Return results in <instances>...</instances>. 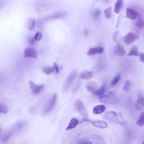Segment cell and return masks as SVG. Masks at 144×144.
I'll list each match as a JSON object with an SVG mask.
<instances>
[{"instance_id": "cell-1", "label": "cell", "mask_w": 144, "mask_h": 144, "mask_svg": "<svg viewBox=\"0 0 144 144\" xmlns=\"http://www.w3.org/2000/svg\"><path fill=\"white\" fill-rule=\"evenodd\" d=\"M99 99L101 103L109 104H115L119 101L118 97L112 92L99 97Z\"/></svg>"}, {"instance_id": "cell-2", "label": "cell", "mask_w": 144, "mask_h": 144, "mask_svg": "<svg viewBox=\"0 0 144 144\" xmlns=\"http://www.w3.org/2000/svg\"><path fill=\"white\" fill-rule=\"evenodd\" d=\"M57 95L54 93L47 102L43 108L42 112L43 114H46L50 112L54 107L56 102Z\"/></svg>"}, {"instance_id": "cell-3", "label": "cell", "mask_w": 144, "mask_h": 144, "mask_svg": "<svg viewBox=\"0 0 144 144\" xmlns=\"http://www.w3.org/2000/svg\"><path fill=\"white\" fill-rule=\"evenodd\" d=\"M74 107L76 110L85 118L88 117V113L84 103L80 100L77 99L74 103Z\"/></svg>"}, {"instance_id": "cell-4", "label": "cell", "mask_w": 144, "mask_h": 144, "mask_svg": "<svg viewBox=\"0 0 144 144\" xmlns=\"http://www.w3.org/2000/svg\"><path fill=\"white\" fill-rule=\"evenodd\" d=\"M121 113L115 111H109L106 112L103 116V118L110 121H115L119 123L120 119Z\"/></svg>"}, {"instance_id": "cell-5", "label": "cell", "mask_w": 144, "mask_h": 144, "mask_svg": "<svg viewBox=\"0 0 144 144\" xmlns=\"http://www.w3.org/2000/svg\"><path fill=\"white\" fill-rule=\"evenodd\" d=\"M77 75V71L74 70L72 71L68 75L63 86V90L65 91L69 88Z\"/></svg>"}, {"instance_id": "cell-6", "label": "cell", "mask_w": 144, "mask_h": 144, "mask_svg": "<svg viewBox=\"0 0 144 144\" xmlns=\"http://www.w3.org/2000/svg\"><path fill=\"white\" fill-rule=\"evenodd\" d=\"M139 37V36L137 34L130 32L124 37V42L126 45H129L138 40Z\"/></svg>"}, {"instance_id": "cell-7", "label": "cell", "mask_w": 144, "mask_h": 144, "mask_svg": "<svg viewBox=\"0 0 144 144\" xmlns=\"http://www.w3.org/2000/svg\"><path fill=\"white\" fill-rule=\"evenodd\" d=\"M85 122H89L94 126L101 128H107L108 126L107 123L104 121H92L86 118L83 119L81 121L80 124Z\"/></svg>"}, {"instance_id": "cell-8", "label": "cell", "mask_w": 144, "mask_h": 144, "mask_svg": "<svg viewBox=\"0 0 144 144\" xmlns=\"http://www.w3.org/2000/svg\"><path fill=\"white\" fill-rule=\"evenodd\" d=\"M86 88L88 92L92 93L96 95L99 88V86L97 83L93 81H90L86 83Z\"/></svg>"}, {"instance_id": "cell-9", "label": "cell", "mask_w": 144, "mask_h": 144, "mask_svg": "<svg viewBox=\"0 0 144 144\" xmlns=\"http://www.w3.org/2000/svg\"><path fill=\"white\" fill-rule=\"evenodd\" d=\"M25 58L32 57L37 59V52L35 49L30 47L26 48L24 52Z\"/></svg>"}, {"instance_id": "cell-10", "label": "cell", "mask_w": 144, "mask_h": 144, "mask_svg": "<svg viewBox=\"0 0 144 144\" xmlns=\"http://www.w3.org/2000/svg\"><path fill=\"white\" fill-rule=\"evenodd\" d=\"M29 83L32 92L34 94H37L39 93L44 88L43 85H36L32 81H30Z\"/></svg>"}, {"instance_id": "cell-11", "label": "cell", "mask_w": 144, "mask_h": 144, "mask_svg": "<svg viewBox=\"0 0 144 144\" xmlns=\"http://www.w3.org/2000/svg\"><path fill=\"white\" fill-rule=\"evenodd\" d=\"M144 98L139 94V95L138 99L135 103L136 109L137 110L139 111L143 110L144 109Z\"/></svg>"}, {"instance_id": "cell-12", "label": "cell", "mask_w": 144, "mask_h": 144, "mask_svg": "<svg viewBox=\"0 0 144 144\" xmlns=\"http://www.w3.org/2000/svg\"><path fill=\"white\" fill-rule=\"evenodd\" d=\"M104 51V48L102 47L91 48L87 53V55L91 56L94 54L102 53Z\"/></svg>"}, {"instance_id": "cell-13", "label": "cell", "mask_w": 144, "mask_h": 144, "mask_svg": "<svg viewBox=\"0 0 144 144\" xmlns=\"http://www.w3.org/2000/svg\"><path fill=\"white\" fill-rule=\"evenodd\" d=\"M115 52L119 56L122 57L125 55L126 52L123 45L120 44H118L115 47Z\"/></svg>"}, {"instance_id": "cell-14", "label": "cell", "mask_w": 144, "mask_h": 144, "mask_svg": "<svg viewBox=\"0 0 144 144\" xmlns=\"http://www.w3.org/2000/svg\"><path fill=\"white\" fill-rule=\"evenodd\" d=\"M93 74L91 71L85 70L79 75V77L82 80H88L92 78Z\"/></svg>"}, {"instance_id": "cell-15", "label": "cell", "mask_w": 144, "mask_h": 144, "mask_svg": "<svg viewBox=\"0 0 144 144\" xmlns=\"http://www.w3.org/2000/svg\"><path fill=\"white\" fill-rule=\"evenodd\" d=\"M138 13L136 11L130 8H127L126 10V14L127 18L134 20L138 16Z\"/></svg>"}, {"instance_id": "cell-16", "label": "cell", "mask_w": 144, "mask_h": 144, "mask_svg": "<svg viewBox=\"0 0 144 144\" xmlns=\"http://www.w3.org/2000/svg\"><path fill=\"white\" fill-rule=\"evenodd\" d=\"M106 108L103 105H98L95 107L93 109V112L95 114H99L103 113Z\"/></svg>"}, {"instance_id": "cell-17", "label": "cell", "mask_w": 144, "mask_h": 144, "mask_svg": "<svg viewBox=\"0 0 144 144\" xmlns=\"http://www.w3.org/2000/svg\"><path fill=\"white\" fill-rule=\"evenodd\" d=\"M79 123L78 120L74 118H72L70 120L69 125L66 128V130L73 129L76 127Z\"/></svg>"}, {"instance_id": "cell-18", "label": "cell", "mask_w": 144, "mask_h": 144, "mask_svg": "<svg viewBox=\"0 0 144 144\" xmlns=\"http://www.w3.org/2000/svg\"><path fill=\"white\" fill-rule=\"evenodd\" d=\"M123 0H117L114 6V12L116 14L119 13L123 6Z\"/></svg>"}, {"instance_id": "cell-19", "label": "cell", "mask_w": 144, "mask_h": 144, "mask_svg": "<svg viewBox=\"0 0 144 144\" xmlns=\"http://www.w3.org/2000/svg\"><path fill=\"white\" fill-rule=\"evenodd\" d=\"M139 54L138 48L137 47L134 46L131 49L127 56H139Z\"/></svg>"}, {"instance_id": "cell-20", "label": "cell", "mask_w": 144, "mask_h": 144, "mask_svg": "<svg viewBox=\"0 0 144 144\" xmlns=\"http://www.w3.org/2000/svg\"><path fill=\"white\" fill-rule=\"evenodd\" d=\"M112 6H110L104 10V12L106 18L109 19L112 17Z\"/></svg>"}, {"instance_id": "cell-21", "label": "cell", "mask_w": 144, "mask_h": 144, "mask_svg": "<svg viewBox=\"0 0 144 144\" xmlns=\"http://www.w3.org/2000/svg\"><path fill=\"white\" fill-rule=\"evenodd\" d=\"M54 69V67L51 66H47L43 68V71L44 73L48 75L53 72Z\"/></svg>"}, {"instance_id": "cell-22", "label": "cell", "mask_w": 144, "mask_h": 144, "mask_svg": "<svg viewBox=\"0 0 144 144\" xmlns=\"http://www.w3.org/2000/svg\"><path fill=\"white\" fill-rule=\"evenodd\" d=\"M36 23L35 20L32 19H30L27 23V29L29 31H32L35 27Z\"/></svg>"}, {"instance_id": "cell-23", "label": "cell", "mask_w": 144, "mask_h": 144, "mask_svg": "<svg viewBox=\"0 0 144 144\" xmlns=\"http://www.w3.org/2000/svg\"><path fill=\"white\" fill-rule=\"evenodd\" d=\"M142 112L139 118L136 123V124L139 126H142L144 124V113Z\"/></svg>"}, {"instance_id": "cell-24", "label": "cell", "mask_w": 144, "mask_h": 144, "mask_svg": "<svg viewBox=\"0 0 144 144\" xmlns=\"http://www.w3.org/2000/svg\"><path fill=\"white\" fill-rule=\"evenodd\" d=\"M9 108L7 105L0 102V113L6 114L8 112Z\"/></svg>"}, {"instance_id": "cell-25", "label": "cell", "mask_w": 144, "mask_h": 144, "mask_svg": "<svg viewBox=\"0 0 144 144\" xmlns=\"http://www.w3.org/2000/svg\"><path fill=\"white\" fill-rule=\"evenodd\" d=\"M13 134V132H7L3 136L2 138L3 141L4 142H7L8 141Z\"/></svg>"}, {"instance_id": "cell-26", "label": "cell", "mask_w": 144, "mask_h": 144, "mask_svg": "<svg viewBox=\"0 0 144 144\" xmlns=\"http://www.w3.org/2000/svg\"><path fill=\"white\" fill-rule=\"evenodd\" d=\"M120 76L119 75H117L115 76L111 82V85L113 86L116 85L119 81L120 79Z\"/></svg>"}, {"instance_id": "cell-27", "label": "cell", "mask_w": 144, "mask_h": 144, "mask_svg": "<svg viewBox=\"0 0 144 144\" xmlns=\"http://www.w3.org/2000/svg\"><path fill=\"white\" fill-rule=\"evenodd\" d=\"M136 25L140 29H142L144 27V21L141 16L139 17L136 23Z\"/></svg>"}, {"instance_id": "cell-28", "label": "cell", "mask_w": 144, "mask_h": 144, "mask_svg": "<svg viewBox=\"0 0 144 144\" xmlns=\"http://www.w3.org/2000/svg\"><path fill=\"white\" fill-rule=\"evenodd\" d=\"M131 85V82L129 81L126 80L124 83L123 90L126 92H128L130 89Z\"/></svg>"}, {"instance_id": "cell-29", "label": "cell", "mask_w": 144, "mask_h": 144, "mask_svg": "<svg viewBox=\"0 0 144 144\" xmlns=\"http://www.w3.org/2000/svg\"><path fill=\"white\" fill-rule=\"evenodd\" d=\"M105 90V87L104 86H102L98 89L96 94V95L100 96L104 95Z\"/></svg>"}, {"instance_id": "cell-30", "label": "cell", "mask_w": 144, "mask_h": 144, "mask_svg": "<svg viewBox=\"0 0 144 144\" xmlns=\"http://www.w3.org/2000/svg\"><path fill=\"white\" fill-rule=\"evenodd\" d=\"M41 34L39 32H37L36 33L35 36L34 37V39L35 41H39L41 39Z\"/></svg>"}, {"instance_id": "cell-31", "label": "cell", "mask_w": 144, "mask_h": 144, "mask_svg": "<svg viewBox=\"0 0 144 144\" xmlns=\"http://www.w3.org/2000/svg\"><path fill=\"white\" fill-rule=\"evenodd\" d=\"M119 33V31H116L113 34V39L115 42H117V36H118Z\"/></svg>"}, {"instance_id": "cell-32", "label": "cell", "mask_w": 144, "mask_h": 144, "mask_svg": "<svg viewBox=\"0 0 144 144\" xmlns=\"http://www.w3.org/2000/svg\"><path fill=\"white\" fill-rule=\"evenodd\" d=\"M139 59L140 60L141 62L144 63V55L143 53L142 52H140V54H139Z\"/></svg>"}, {"instance_id": "cell-33", "label": "cell", "mask_w": 144, "mask_h": 144, "mask_svg": "<svg viewBox=\"0 0 144 144\" xmlns=\"http://www.w3.org/2000/svg\"><path fill=\"white\" fill-rule=\"evenodd\" d=\"M78 144H91V142L86 140H82L79 141L77 143Z\"/></svg>"}, {"instance_id": "cell-34", "label": "cell", "mask_w": 144, "mask_h": 144, "mask_svg": "<svg viewBox=\"0 0 144 144\" xmlns=\"http://www.w3.org/2000/svg\"><path fill=\"white\" fill-rule=\"evenodd\" d=\"M79 85H80V83L79 82H77L76 83V84L74 86L73 90V93L75 92L77 90Z\"/></svg>"}, {"instance_id": "cell-35", "label": "cell", "mask_w": 144, "mask_h": 144, "mask_svg": "<svg viewBox=\"0 0 144 144\" xmlns=\"http://www.w3.org/2000/svg\"><path fill=\"white\" fill-rule=\"evenodd\" d=\"M53 66L54 69L56 71L57 73H58L59 72V69L57 64L55 62H54L53 63Z\"/></svg>"}, {"instance_id": "cell-36", "label": "cell", "mask_w": 144, "mask_h": 144, "mask_svg": "<svg viewBox=\"0 0 144 144\" xmlns=\"http://www.w3.org/2000/svg\"><path fill=\"white\" fill-rule=\"evenodd\" d=\"M100 13V11L99 10H97L96 13V14L97 15H99Z\"/></svg>"}, {"instance_id": "cell-37", "label": "cell", "mask_w": 144, "mask_h": 144, "mask_svg": "<svg viewBox=\"0 0 144 144\" xmlns=\"http://www.w3.org/2000/svg\"><path fill=\"white\" fill-rule=\"evenodd\" d=\"M1 128H0V133H1Z\"/></svg>"}]
</instances>
